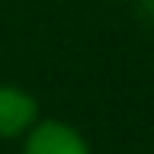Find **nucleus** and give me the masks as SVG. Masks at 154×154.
Instances as JSON below:
<instances>
[{"label":"nucleus","mask_w":154,"mask_h":154,"mask_svg":"<svg viewBox=\"0 0 154 154\" xmlns=\"http://www.w3.org/2000/svg\"><path fill=\"white\" fill-rule=\"evenodd\" d=\"M23 154H90V148L77 128L64 122H42L29 132Z\"/></svg>","instance_id":"f257e3e1"},{"label":"nucleus","mask_w":154,"mask_h":154,"mask_svg":"<svg viewBox=\"0 0 154 154\" xmlns=\"http://www.w3.org/2000/svg\"><path fill=\"white\" fill-rule=\"evenodd\" d=\"M35 100L16 87L0 84V138H16L35 122Z\"/></svg>","instance_id":"f03ea898"}]
</instances>
